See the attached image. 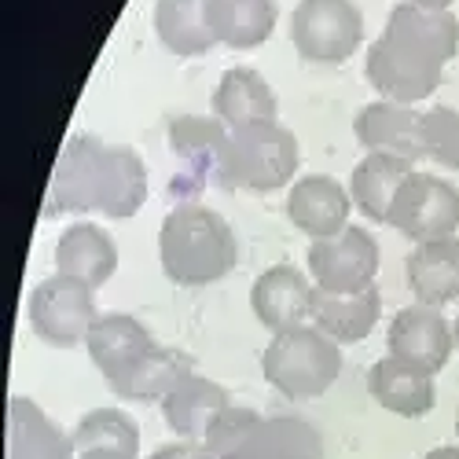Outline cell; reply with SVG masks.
Instances as JSON below:
<instances>
[{
  "label": "cell",
  "instance_id": "obj_27",
  "mask_svg": "<svg viewBox=\"0 0 459 459\" xmlns=\"http://www.w3.org/2000/svg\"><path fill=\"white\" fill-rule=\"evenodd\" d=\"M191 371V360L169 346H159L151 357H143L136 368H129L126 375L110 378L107 386L114 397L122 401H140V404H151V401H166V394L177 386V382Z\"/></svg>",
  "mask_w": 459,
  "mask_h": 459
},
{
  "label": "cell",
  "instance_id": "obj_7",
  "mask_svg": "<svg viewBox=\"0 0 459 459\" xmlns=\"http://www.w3.org/2000/svg\"><path fill=\"white\" fill-rule=\"evenodd\" d=\"M290 41L301 59L338 66L357 56L364 15L353 0H301L290 15Z\"/></svg>",
  "mask_w": 459,
  "mask_h": 459
},
{
  "label": "cell",
  "instance_id": "obj_19",
  "mask_svg": "<svg viewBox=\"0 0 459 459\" xmlns=\"http://www.w3.org/2000/svg\"><path fill=\"white\" fill-rule=\"evenodd\" d=\"M232 404V397H228L224 386H217L213 378H203L195 371H187L177 386L166 394L162 401V415L169 430L180 437V441H203L206 430L213 419Z\"/></svg>",
  "mask_w": 459,
  "mask_h": 459
},
{
  "label": "cell",
  "instance_id": "obj_2",
  "mask_svg": "<svg viewBox=\"0 0 459 459\" xmlns=\"http://www.w3.org/2000/svg\"><path fill=\"white\" fill-rule=\"evenodd\" d=\"M159 261L169 283L206 287L236 269L239 243L221 213L199 203H180L159 228Z\"/></svg>",
  "mask_w": 459,
  "mask_h": 459
},
{
  "label": "cell",
  "instance_id": "obj_28",
  "mask_svg": "<svg viewBox=\"0 0 459 459\" xmlns=\"http://www.w3.org/2000/svg\"><path fill=\"white\" fill-rule=\"evenodd\" d=\"M228 129L221 118H199V114H184V118L169 122V143L177 159L195 173V177H213L221 151L228 143Z\"/></svg>",
  "mask_w": 459,
  "mask_h": 459
},
{
  "label": "cell",
  "instance_id": "obj_12",
  "mask_svg": "<svg viewBox=\"0 0 459 459\" xmlns=\"http://www.w3.org/2000/svg\"><path fill=\"white\" fill-rule=\"evenodd\" d=\"M313 294H316V283L305 280L301 269H294V264H273V269H264L254 280L250 309L261 320V327L280 334V331L309 324Z\"/></svg>",
  "mask_w": 459,
  "mask_h": 459
},
{
  "label": "cell",
  "instance_id": "obj_25",
  "mask_svg": "<svg viewBox=\"0 0 459 459\" xmlns=\"http://www.w3.org/2000/svg\"><path fill=\"white\" fill-rule=\"evenodd\" d=\"M280 19L276 0H210V22L217 45L224 48H257L273 37Z\"/></svg>",
  "mask_w": 459,
  "mask_h": 459
},
{
  "label": "cell",
  "instance_id": "obj_11",
  "mask_svg": "<svg viewBox=\"0 0 459 459\" xmlns=\"http://www.w3.org/2000/svg\"><path fill=\"white\" fill-rule=\"evenodd\" d=\"M390 357L401 364H411L427 375H437L452 350H455V334L448 320L430 309V305H408L390 320Z\"/></svg>",
  "mask_w": 459,
  "mask_h": 459
},
{
  "label": "cell",
  "instance_id": "obj_29",
  "mask_svg": "<svg viewBox=\"0 0 459 459\" xmlns=\"http://www.w3.org/2000/svg\"><path fill=\"white\" fill-rule=\"evenodd\" d=\"M78 452H126L129 459L140 455V423L126 408H92L78 419V427L70 430Z\"/></svg>",
  "mask_w": 459,
  "mask_h": 459
},
{
  "label": "cell",
  "instance_id": "obj_23",
  "mask_svg": "<svg viewBox=\"0 0 459 459\" xmlns=\"http://www.w3.org/2000/svg\"><path fill=\"white\" fill-rule=\"evenodd\" d=\"M147 203V169L129 143H107L100 173V213L126 221Z\"/></svg>",
  "mask_w": 459,
  "mask_h": 459
},
{
  "label": "cell",
  "instance_id": "obj_5",
  "mask_svg": "<svg viewBox=\"0 0 459 459\" xmlns=\"http://www.w3.org/2000/svg\"><path fill=\"white\" fill-rule=\"evenodd\" d=\"M261 375L287 401H313L338 382L342 350L316 324H301L273 334V342L261 353Z\"/></svg>",
  "mask_w": 459,
  "mask_h": 459
},
{
  "label": "cell",
  "instance_id": "obj_18",
  "mask_svg": "<svg viewBox=\"0 0 459 459\" xmlns=\"http://www.w3.org/2000/svg\"><path fill=\"white\" fill-rule=\"evenodd\" d=\"M368 390H371V397H375L382 408L394 411V415H401V419H423V415H430L434 404H437L434 375L419 371V368H411V364H401V360H394V357H382V360L371 364V371H368Z\"/></svg>",
  "mask_w": 459,
  "mask_h": 459
},
{
  "label": "cell",
  "instance_id": "obj_30",
  "mask_svg": "<svg viewBox=\"0 0 459 459\" xmlns=\"http://www.w3.org/2000/svg\"><path fill=\"white\" fill-rule=\"evenodd\" d=\"M419 143H423V159L459 169V110L434 107L419 122Z\"/></svg>",
  "mask_w": 459,
  "mask_h": 459
},
{
  "label": "cell",
  "instance_id": "obj_17",
  "mask_svg": "<svg viewBox=\"0 0 459 459\" xmlns=\"http://www.w3.org/2000/svg\"><path fill=\"white\" fill-rule=\"evenodd\" d=\"M8 459H78L74 434L30 397L8 401Z\"/></svg>",
  "mask_w": 459,
  "mask_h": 459
},
{
  "label": "cell",
  "instance_id": "obj_21",
  "mask_svg": "<svg viewBox=\"0 0 459 459\" xmlns=\"http://www.w3.org/2000/svg\"><path fill=\"white\" fill-rule=\"evenodd\" d=\"M213 114L228 129L276 122V92L254 66H228L213 92Z\"/></svg>",
  "mask_w": 459,
  "mask_h": 459
},
{
  "label": "cell",
  "instance_id": "obj_35",
  "mask_svg": "<svg viewBox=\"0 0 459 459\" xmlns=\"http://www.w3.org/2000/svg\"><path fill=\"white\" fill-rule=\"evenodd\" d=\"M452 334H455V350H459V316H455V324H452Z\"/></svg>",
  "mask_w": 459,
  "mask_h": 459
},
{
  "label": "cell",
  "instance_id": "obj_22",
  "mask_svg": "<svg viewBox=\"0 0 459 459\" xmlns=\"http://www.w3.org/2000/svg\"><path fill=\"white\" fill-rule=\"evenodd\" d=\"M378 316H382L378 287H368L360 294H331L316 287L309 324H316L338 346H350V342H364L375 331Z\"/></svg>",
  "mask_w": 459,
  "mask_h": 459
},
{
  "label": "cell",
  "instance_id": "obj_32",
  "mask_svg": "<svg viewBox=\"0 0 459 459\" xmlns=\"http://www.w3.org/2000/svg\"><path fill=\"white\" fill-rule=\"evenodd\" d=\"M423 459H459V445H437V448H430Z\"/></svg>",
  "mask_w": 459,
  "mask_h": 459
},
{
  "label": "cell",
  "instance_id": "obj_13",
  "mask_svg": "<svg viewBox=\"0 0 459 459\" xmlns=\"http://www.w3.org/2000/svg\"><path fill=\"white\" fill-rule=\"evenodd\" d=\"M350 210H353L350 187H342L327 173H309V177L294 180L290 195H287L290 224L309 239H331L342 228H350Z\"/></svg>",
  "mask_w": 459,
  "mask_h": 459
},
{
  "label": "cell",
  "instance_id": "obj_34",
  "mask_svg": "<svg viewBox=\"0 0 459 459\" xmlns=\"http://www.w3.org/2000/svg\"><path fill=\"white\" fill-rule=\"evenodd\" d=\"M78 459H129L126 452H107V448H96V452H78Z\"/></svg>",
  "mask_w": 459,
  "mask_h": 459
},
{
  "label": "cell",
  "instance_id": "obj_3",
  "mask_svg": "<svg viewBox=\"0 0 459 459\" xmlns=\"http://www.w3.org/2000/svg\"><path fill=\"white\" fill-rule=\"evenodd\" d=\"M213 459H324V437L298 415H261L228 404L203 437Z\"/></svg>",
  "mask_w": 459,
  "mask_h": 459
},
{
  "label": "cell",
  "instance_id": "obj_20",
  "mask_svg": "<svg viewBox=\"0 0 459 459\" xmlns=\"http://www.w3.org/2000/svg\"><path fill=\"white\" fill-rule=\"evenodd\" d=\"M404 273H408V290L415 294L419 305L441 309V305L455 301L459 298V236L419 243L404 261Z\"/></svg>",
  "mask_w": 459,
  "mask_h": 459
},
{
  "label": "cell",
  "instance_id": "obj_16",
  "mask_svg": "<svg viewBox=\"0 0 459 459\" xmlns=\"http://www.w3.org/2000/svg\"><path fill=\"white\" fill-rule=\"evenodd\" d=\"M85 350L92 357V364L103 371V378H118L129 368H136L143 357H151L159 350L155 334H151L136 316L129 313H103L96 320V327L89 331Z\"/></svg>",
  "mask_w": 459,
  "mask_h": 459
},
{
  "label": "cell",
  "instance_id": "obj_26",
  "mask_svg": "<svg viewBox=\"0 0 459 459\" xmlns=\"http://www.w3.org/2000/svg\"><path fill=\"white\" fill-rule=\"evenodd\" d=\"M415 162L394 155H364L350 177V199L368 221H390V206Z\"/></svg>",
  "mask_w": 459,
  "mask_h": 459
},
{
  "label": "cell",
  "instance_id": "obj_31",
  "mask_svg": "<svg viewBox=\"0 0 459 459\" xmlns=\"http://www.w3.org/2000/svg\"><path fill=\"white\" fill-rule=\"evenodd\" d=\"M147 459H213V455H210V448L203 441H173V445L155 448Z\"/></svg>",
  "mask_w": 459,
  "mask_h": 459
},
{
  "label": "cell",
  "instance_id": "obj_9",
  "mask_svg": "<svg viewBox=\"0 0 459 459\" xmlns=\"http://www.w3.org/2000/svg\"><path fill=\"white\" fill-rule=\"evenodd\" d=\"M309 276L320 290H331V294H360L375 287V276H378L375 236L360 224H350L331 239H313Z\"/></svg>",
  "mask_w": 459,
  "mask_h": 459
},
{
  "label": "cell",
  "instance_id": "obj_14",
  "mask_svg": "<svg viewBox=\"0 0 459 459\" xmlns=\"http://www.w3.org/2000/svg\"><path fill=\"white\" fill-rule=\"evenodd\" d=\"M419 122H423V114H419L415 107L375 100V103L360 107V114L353 118V133L368 147V155H394V159H404V162H419L423 159Z\"/></svg>",
  "mask_w": 459,
  "mask_h": 459
},
{
  "label": "cell",
  "instance_id": "obj_8",
  "mask_svg": "<svg viewBox=\"0 0 459 459\" xmlns=\"http://www.w3.org/2000/svg\"><path fill=\"white\" fill-rule=\"evenodd\" d=\"M390 224L415 247L448 239L459 228V191L445 177L411 169L390 206Z\"/></svg>",
  "mask_w": 459,
  "mask_h": 459
},
{
  "label": "cell",
  "instance_id": "obj_33",
  "mask_svg": "<svg viewBox=\"0 0 459 459\" xmlns=\"http://www.w3.org/2000/svg\"><path fill=\"white\" fill-rule=\"evenodd\" d=\"M411 4H419V8H427V12H448L455 0H411Z\"/></svg>",
  "mask_w": 459,
  "mask_h": 459
},
{
  "label": "cell",
  "instance_id": "obj_10",
  "mask_svg": "<svg viewBox=\"0 0 459 459\" xmlns=\"http://www.w3.org/2000/svg\"><path fill=\"white\" fill-rule=\"evenodd\" d=\"M103 151L107 143L78 133L70 136L56 159L45 217H66V213H100V173H103Z\"/></svg>",
  "mask_w": 459,
  "mask_h": 459
},
{
  "label": "cell",
  "instance_id": "obj_24",
  "mask_svg": "<svg viewBox=\"0 0 459 459\" xmlns=\"http://www.w3.org/2000/svg\"><path fill=\"white\" fill-rule=\"evenodd\" d=\"M155 33L162 48L173 56H206L217 45L210 22V0H159L155 4Z\"/></svg>",
  "mask_w": 459,
  "mask_h": 459
},
{
  "label": "cell",
  "instance_id": "obj_4",
  "mask_svg": "<svg viewBox=\"0 0 459 459\" xmlns=\"http://www.w3.org/2000/svg\"><path fill=\"white\" fill-rule=\"evenodd\" d=\"M301 162L298 136L280 122H257L228 133L213 180L232 191H280L294 180Z\"/></svg>",
  "mask_w": 459,
  "mask_h": 459
},
{
  "label": "cell",
  "instance_id": "obj_1",
  "mask_svg": "<svg viewBox=\"0 0 459 459\" xmlns=\"http://www.w3.org/2000/svg\"><path fill=\"white\" fill-rule=\"evenodd\" d=\"M459 48V19L452 12H427L404 0L368 48L364 74L371 89L390 103H419L437 92L445 63Z\"/></svg>",
  "mask_w": 459,
  "mask_h": 459
},
{
  "label": "cell",
  "instance_id": "obj_15",
  "mask_svg": "<svg viewBox=\"0 0 459 459\" xmlns=\"http://www.w3.org/2000/svg\"><path fill=\"white\" fill-rule=\"evenodd\" d=\"M56 273L82 280L92 290L110 283V276L118 273V247H114L107 228L89 224V221L66 224L56 243Z\"/></svg>",
  "mask_w": 459,
  "mask_h": 459
},
{
  "label": "cell",
  "instance_id": "obj_36",
  "mask_svg": "<svg viewBox=\"0 0 459 459\" xmlns=\"http://www.w3.org/2000/svg\"><path fill=\"white\" fill-rule=\"evenodd\" d=\"M455 434H459V415H455Z\"/></svg>",
  "mask_w": 459,
  "mask_h": 459
},
{
  "label": "cell",
  "instance_id": "obj_6",
  "mask_svg": "<svg viewBox=\"0 0 459 459\" xmlns=\"http://www.w3.org/2000/svg\"><path fill=\"white\" fill-rule=\"evenodd\" d=\"M26 313H30L33 334L56 350H74L82 342H89V331L100 320L96 290L82 280L59 276V273L33 287Z\"/></svg>",
  "mask_w": 459,
  "mask_h": 459
}]
</instances>
